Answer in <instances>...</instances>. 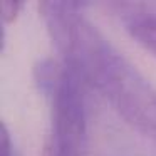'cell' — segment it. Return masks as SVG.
I'll use <instances>...</instances> for the list:
<instances>
[{
    "mask_svg": "<svg viewBox=\"0 0 156 156\" xmlns=\"http://www.w3.org/2000/svg\"><path fill=\"white\" fill-rule=\"evenodd\" d=\"M39 12L64 64L94 87L133 129L156 139V89L89 20L79 2H41Z\"/></svg>",
    "mask_w": 156,
    "mask_h": 156,
    "instance_id": "1",
    "label": "cell"
},
{
    "mask_svg": "<svg viewBox=\"0 0 156 156\" xmlns=\"http://www.w3.org/2000/svg\"><path fill=\"white\" fill-rule=\"evenodd\" d=\"M86 82L62 64L59 81L51 91V129L44 156H87Z\"/></svg>",
    "mask_w": 156,
    "mask_h": 156,
    "instance_id": "2",
    "label": "cell"
},
{
    "mask_svg": "<svg viewBox=\"0 0 156 156\" xmlns=\"http://www.w3.org/2000/svg\"><path fill=\"white\" fill-rule=\"evenodd\" d=\"M24 4L22 2H15V0H4L0 4V10H2V24L4 27L7 24H12L15 19L19 17V12L22 10Z\"/></svg>",
    "mask_w": 156,
    "mask_h": 156,
    "instance_id": "4",
    "label": "cell"
},
{
    "mask_svg": "<svg viewBox=\"0 0 156 156\" xmlns=\"http://www.w3.org/2000/svg\"><path fill=\"white\" fill-rule=\"evenodd\" d=\"M124 24L128 34L156 57V4L151 2H118L109 4Z\"/></svg>",
    "mask_w": 156,
    "mask_h": 156,
    "instance_id": "3",
    "label": "cell"
},
{
    "mask_svg": "<svg viewBox=\"0 0 156 156\" xmlns=\"http://www.w3.org/2000/svg\"><path fill=\"white\" fill-rule=\"evenodd\" d=\"M12 156H20V154H19V153H17V149H15V153H14Z\"/></svg>",
    "mask_w": 156,
    "mask_h": 156,
    "instance_id": "5",
    "label": "cell"
}]
</instances>
